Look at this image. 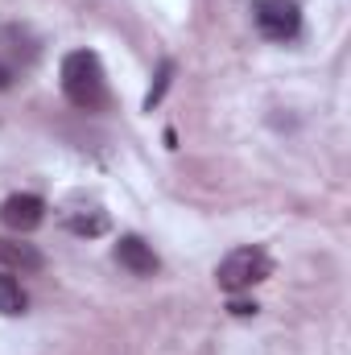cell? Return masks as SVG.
Wrapping results in <instances>:
<instances>
[{
  "mask_svg": "<svg viewBox=\"0 0 351 355\" xmlns=\"http://www.w3.org/2000/svg\"><path fill=\"white\" fill-rule=\"evenodd\" d=\"M58 79H62V95H67L75 107H83V112L103 107V99H108V79H103L99 54H91V50H71V54L62 58V67H58Z\"/></svg>",
  "mask_w": 351,
  "mask_h": 355,
  "instance_id": "cell-1",
  "label": "cell"
},
{
  "mask_svg": "<svg viewBox=\"0 0 351 355\" xmlns=\"http://www.w3.org/2000/svg\"><path fill=\"white\" fill-rule=\"evenodd\" d=\"M268 277H273V261H268L264 248H236L215 268V281H219L223 293H244V289L261 285Z\"/></svg>",
  "mask_w": 351,
  "mask_h": 355,
  "instance_id": "cell-2",
  "label": "cell"
},
{
  "mask_svg": "<svg viewBox=\"0 0 351 355\" xmlns=\"http://www.w3.org/2000/svg\"><path fill=\"white\" fill-rule=\"evenodd\" d=\"M257 29L268 42H293L302 33V8L293 0H261L257 4Z\"/></svg>",
  "mask_w": 351,
  "mask_h": 355,
  "instance_id": "cell-3",
  "label": "cell"
},
{
  "mask_svg": "<svg viewBox=\"0 0 351 355\" xmlns=\"http://www.w3.org/2000/svg\"><path fill=\"white\" fill-rule=\"evenodd\" d=\"M42 219H46V202L37 198V194H8L4 202H0V223L8 227V232H33V227H42Z\"/></svg>",
  "mask_w": 351,
  "mask_h": 355,
  "instance_id": "cell-4",
  "label": "cell"
},
{
  "mask_svg": "<svg viewBox=\"0 0 351 355\" xmlns=\"http://www.w3.org/2000/svg\"><path fill=\"white\" fill-rule=\"evenodd\" d=\"M116 261L128 268L132 277H153L162 261H157V252H153V244H145L141 236H120V244H116Z\"/></svg>",
  "mask_w": 351,
  "mask_h": 355,
  "instance_id": "cell-5",
  "label": "cell"
},
{
  "mask_svg": "<svg viewBox=\"0 0 351 355\" xmlns=\"http://www.w3.org/2000/svg\"><path fill=\"white\" fill-rule=\"evenodd\" d=\"M0 265L8 272H37L46 265V257L33 248V244H21V240H0Z\"/></svg>",
  "mask_w": 351,
  "mask_h": 355,
  "instance_id": "cell-6",
  "label": "cell"
},
{
  "mask_svg": "<svg viewBox=\"0 0 351 355\" xmlns=\"http://www.w3.org/2000/svg\"><path fill=\"white\" fill-rule=\"evenodd\" d=\"M29 310V293L21 289V281L12 272H0V314L4 318H17Z\"/></svg>",
  "mask_w": 351,
  "mask_h": 355,
  "instance_id": "cell-7",
  "label": "cell"
},
{
  "mask_svg": "<svg viewBox=\"0 0 351 355\" xmlns=\"http://www.w3.org/2000/svg\"><path fill=\"white\" fill-rule=\"evenodd\" d=\"M67 227L75 236H103L108 232V215L103 211H79V215H67Z\"/></svg>",
  "mask_w": 351,
  "mask_h": 355,
  "instance_id": "cell-8",
  "label": "cell"
},
{
  "mask_svg": "<svg viewBox=\"0 0 351 355\" xmlns=\"http://www.w3.org/2000/svg\"><path fill=\"white\" fill-rule=\"evenodd\" d=\"M170 75H174V62H162V71H157V83L149 87V95H145V112H153V107L162 103V95H166V87H170Z\"/></svg>",
  "mask_w": 351,
  "mask_h": 355,
  "instance_id": "cell-9",
  "label": "cell"
},
{
  "mask_svg": "<svg viewBox=\"0 0 351 355\" xmlns=\"http://www.w3.org/2000/svg\"><path fill=\"white\" fill-rule=\"evenodd\" d=\"M228 310H232L236 318H252L261 306H257V302H244V297H236V293H232V306H228Z\"/></svg>",
  "mask_w": 351,
  "mask_h": 355,
  "instance_id": "cell-10",
  "label": "cell"
},
{
  "mask_svg": "<svg viewBox=\"0 0 351 355\" xmlns=\"http://www.w3.org/2000/svg\"><path fill=\"white\" fill-rule=\"evenodd\" d=\"M8 87H12V71L0 62V91H8Z\"/></svg>",
  "mask_w": 351,
  "mask_h": 355,
  "instance_id": "cell-11",
  "label": "cell"
}]
</instances>
